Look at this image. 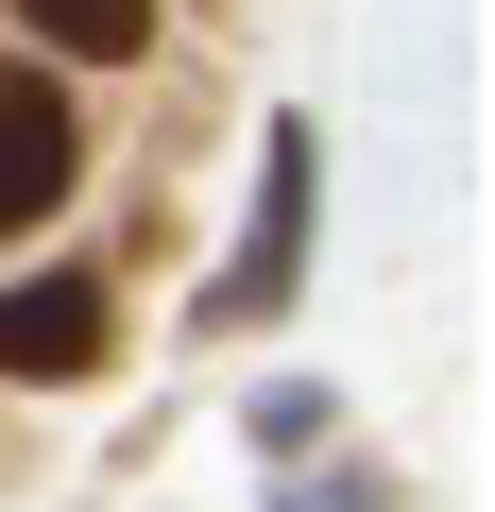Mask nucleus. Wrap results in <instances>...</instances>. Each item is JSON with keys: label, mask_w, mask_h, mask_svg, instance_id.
Here are the masks:
<instances>
[{"label": "nucleus", "mask_w": 495, "mask_h": 512, "mask_svg": "<svg viewBox=\"0 0 495 512\" xmlns=\"http://www.w3.org/2000/svg\"><path fill=\"white\" fill-rule=\"evenodd\" d=\"M291 512H393V478H291Z\"/></svg>", "instance_id": "6"}, {"label": "nucleus", "mask_w": 495, "mask_h": 512, "mask_svg": "<svg viewBox=\"0 0 495 512\" xmlns=\"http://www.w3.org/2000/svg\"><path fill=\"white\" fill-rule=\"evenodd\" d=\"M35 52H86V69H137L154 52V0H18Z\"/></svg>", "instance_id": "4"}, {"label": "nucleus", "mask_w": 495, "mask_h": 512, "mask_svg": "<svg viewBox=\"0 0 495 512\" xmlns=\"http://www.w3.org/2000/svg\"><path fill=\"white\" fill-rule=\"evenodd\" d=\"M308 222H325V137L274 120V137H257V222H239L222 291H205V342H222V325H274V308L308 291Z\"/></svg>", "instance_id": "1"}, {"label": "nucleus", "mask_w": 495, "mask_h": 512, "mask_svg": "<svg viewBox=\"0 0 495 512\" xmlns=\"http://www.w3.org/2000/svg\"><path fill=\"white\" fill-rule=\"evenodd\" d=\"M52 205H69V103H52V69H0V239Z\"/></svg>", "instance_id": "3"}, {"label": "nucleus", "mask_w": 495, "mask_h": 512, "mask_svg": "<svg viewBox=\"0 0 495 512\" xmlns=\"http://www.w3.org/2000/svg\"><path fill=\"white\" fill-rule=\"evenodd\" d=\"M325 427H342V410H325V393H308V376H274V393H257V410H239V444H257V461H308V444H325Z\"/></svg>", "instance_id": "5"}, {"label": "nucleus", "mask_w": 495, "mask_h": 512, "mask_svg": "<svg viewBox=\"0 0 495 512\" xmlns=\"http://www.w3.org/2000/svg\"><path fill=\"white\" fill-rule=\"evenodd\" d=\"M103 359H120V308H103V274H18V291H0V376L86 393Z\"/></svg>", "instance_id": "2"}]
</instances>
